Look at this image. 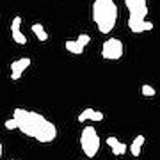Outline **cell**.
Here are the masks:
<instances>
[{
    "instance_id": "cell-11",
    "label": "cell",
    "mask_w": 160,
    "mask_h": 160,
    "mask_svg": "<svg viewBox=\"0 0 160 160\" xmlns=\"http://www.w3.org/2000/svg\"><path fill=\"white\" fill-rule=\"evenodd\" d=\"M12 41L18 43V45H25L27 43V38L22 34V30H16V32H12Z\"/></svg>"
},
{
    "instance_id": "cell-8",
    "label": "cell",
    "mask_w": 160,
    "mask_h": 160,
    "mask_svg": "<svg viewBox=\"0 0 160 160\" xmlns=\"http://www.w3.org/2000/svg\"><path fill=\"white\" fill-rule=\"evenodd\" d=\"M64 46H66V50H68L69 53H75V55H80V53L84 52V48H80L75 39H68L66 43H64Z\"/></svg>"
},
{
    "instance_id": "cell-16",
    "label": "cell",
    "mask_w": 160,
    "mask_h": 160,
    "mask_svg": "<svg viewBox=\"0 0 160 160\" xmlns=\"http://www.w3.org/2000/svg\"><path fill=\"white\" fill-rule=\"evenodd\" d=\"M89 119H92V121H102L103 119V112H100V110H92V114H91V118Z\"/></svg>"
},
{
    "instance_id": "cell-20",
    "label": "cell",
    "mask_w": 160,
    "mask_h": 160,
    "mask_svg": "<svg viewBox=\"0 0 160 160\" xmlns=\"http://www.w3.org/2000/svg\"><path fill=\"white\" fill-rule=\"evenodd\" d=\"M0 155H2V144H0Z\"/></svg>"
},
{
    "instance_id": "cell-1",
    "label": "cell",
    "mask_w": 160,
    "mask_h": 160,
    "mask_svg": "<svg viewBox=\"0 0 160 160\" xmlns=\"http://www.w3.org/2000/svg\"><path fill=\"white\" fill-rule=\"evenodd\" d=\"M18 128L22 130V133L34 137L39 142H52L53 139L57 137V128L55 125L48 121L46 118H43L38 112L32 110H25V109H14V118Z\"/></svg>"
},
{
    "instance_id": "cell-13",
    "label": "cell",
    "mask_w": 160,
    "mask_h": 160,
    "mask_svg": "<svg viewBox=\"0 0 160 160\" xmlns=\"http://www.w3.org/2000/svg\"><path fill=\"white\" fill-rule=\"evenodd\" d=\"M91 114H92V109H86V110H82L80 112V116H78V121L80 123H86L89 118H91Z\"/></svg>"
},
{
    "instance_id": "cell-5",
    "label": "cell",
    "mask_w": 160,
    "mask_h": 160,
    "mask_svg": "<svg viewBox=\"0 0 160 160\" xmlns=\"http://www.w3.org/2000/svg\"><path fill=\"white\" fill-rule=\"evenodd\" d=\"M29 66H30V59L29 57H23V59H20V61H14V62L11 64V69H12L11 78H12V82L22 78V73L29 68Z\"/></svg>"
},
{
    "instance_id": "cell-18",
    "label": "cell",
    "mask_w": 160,
    "mask_h": 160,
    "mask_svg": "<svg viewBox=\"0 0 160 160\" xmlns=\"http://www.w3.org/2000/svg\"><path fill=\"white\" fill-rule=\"evenodd\" d=\"M151 29H153V23L144 20V22H142V30H151Z\"/></svg>"
},
{
    "instance_id": "cell-2",
    "label": "cell",
    "mask_w": 160,
    "mask_h": 160,
    "mask_svg": "<svg viewBox=\"0 0 160 160\" xmlns=\"http://www.w3.org/2000/svg\"><path fill=\"white\" fill-rule=\"evenodd\" d=\"M92 20L96 22L102 34H109L118 22V6L114 0H94L92 4Z\"/></svg>"
},
{
    "instance_id": "cell-17",
    "label": "cell",
    "mask_w": 160,
    "mask_h": 160,
    "mask_svg": "<svg viewBox=\"0 0 160 160\" xmlns=\"http://www.w3.org/2000/svg\"><path fill=\"white\" fill-rule=\"evenodd\" d=\"M4 125H6L7 130H14V128H18V125H16V121H14V119H7Z\"/></svg>"
},
{
    "instance_id": "cell-9",
    "label": "cell",
    "mask_w": 160,
    "mask_h": 160,
    "mask_svg": "<svg viewBox=\"0 0 160 160\" xmlns=\"http://www.w3.org/2000/svg\"><path fill=\"white\" fill-rule=\"evenodd\" d=\"M128 27H130V30L135 32V34L142 32V22H135V20H130V18H128Z\"/></svg>"
},
{
    "instance_id": "cell-14",
    "label": "cell",
    "mask_w": 160,
    "mask_h": 160,
    "mask_svg": "<svg viewBox=\"0 0 160 160\" xmlns=\"http://www.w3.org/2000/svg\"><path fill=\"white\" fill-rule=\"evenodd\" d=\"M20 25H22V18H20V16H14V20H12V23H11V32H16V30H20Z\"/></svg>"
},
{
    "instance_id": "cell-10",
    "label": "cell",
    "mask_w": 160,
    "mask_h": 160,
    "mask_svg": "<svg viewBox=\"0 0 160 160\" xmlns=\"http://www.w3.org/2000/svg\"><path fill=\"white\" fill-rule=\"evenodd\" d=\"M126 149H128V146H126L125 142H118L112 148V153L116 155V157H119V155H123V153H126Z\"/></svg>"
},
{
    "instance_id": "cell-7",
    "label": "cell",
    "mask_w": 160,
    "mask_h": 160,
    "mask_svg": "<svg viewBox=\"0 0 160 160\" xmlns=\"http://www.w3.org/2000/svg\"><path fill=\"white\" fill-rule=\"evenodd\" d=\"M32 32L36 34V38H38L39 41H43V43L48 41V34H46V30L43 29L41 23H34V25H32Z\"/></svg>"
},
{
    "instance_id": "cell-12",
    "label": "cell",
    "mask_w": 160,
    "mask_h": 160,
    "mask_svg": "<svg viewBox=\"0 0 160 160\" xmlns=\"http://www.w3.org/2000/svg\"><path fill=\"white\" fill-rule=\"evenodd\" d=\"M75 41H77V45H78L80 48H86V46L89 45L91 38H89L87 34H80V36H78V39H75Z\"/></svg>"
},
{
    "instance_id": "cell-4",
    "label": "cell",
    "mask_w": 160,
    "mask_h": 160,
    "mask_svg": "<svg viewBox=\"0 0 160 160\" xmlns=\"http://www.w3.org/2000/svg\"><path fill=\"white\" fill-rule=\"evenodd\" d=\"M102 57L109 59V61H118V59L123 57V43H121V39L110 38V39L105 41L102 46Z\"/></svg>"
},
{
    "instance_id": "cell-6",
    "label": "cell",
    "mask_w": 160,
    "mask_h": 160,
    "mask_svg": "<svg viewBox=\"0 0 160 160\" xmlns=\"http://www.w3.org/2000/svg\"><path fill=\"white\" fill-rule=\"evenodd\" d=\"M144 135H137V137L133 139V142L130 144V153L133 157H139L141 155V149H142V144H144Z\"/></svg>"
},
{
    "instance_id": "cell-3",
    "label": "cell",
    "mask_w": 160,
    "mask_h": 160,
    "mask_svg": "<svg viewBox=\"0 0 160 160\" xmlns=\"http://www.w3.org/2000/svg\"><path fill=\"white\" fill-rule=\"evenodd\" d=\"M80 144H82V149H84V153L92 158L94 155L98 153V149H100V137H98L96 130H94V126H86L84 130H82V135H80Z\"/></svg>"
},
{
    "instance_id": "cell-21",
    "label": "cell",
    "mask_w": 160,
    "mask_h": 160,
    "mask_svg": "<svg viewBox=\"0 0 160 160\" xmlns=\"http://www.w3.org/2000/svg\"><path fill=\"white\" fill-rule=\"evenodd\" d=\"M0 158H2V155H0Z\"/></svg>"
},
{
    "instance_id": "cell-15",
    "label": "cell",
    "mask_w": 160,
    "mask_h": 160,
    "mask_svg": "<svg viewBox=\"0 0 160 160\" xmlns=\"http://www.w3.org/2000/svg\"><path fill=\"white\" fill-rule=\"evenodd\" d=\"M141 92H142L144 96H155V89L151 86H142L141 87Z\"/></svg>"
},
{
    "instance_id": "cell-19",
    "label": "cell",
    "mask_w": 160,
    "mask_h": 160,
    "mask_svg": "<svg viewBox=\"0 0 160 160\" xmlns=\"http://www.w3.org/2000/svg\"><path fill=\"white\" fill-rule=\"evenodd\" d=\"M118 142H119V141H118L116 137H109V139H107V144H109L110 148H114V146H116Z\"/></svg>"
}]
</instances>
